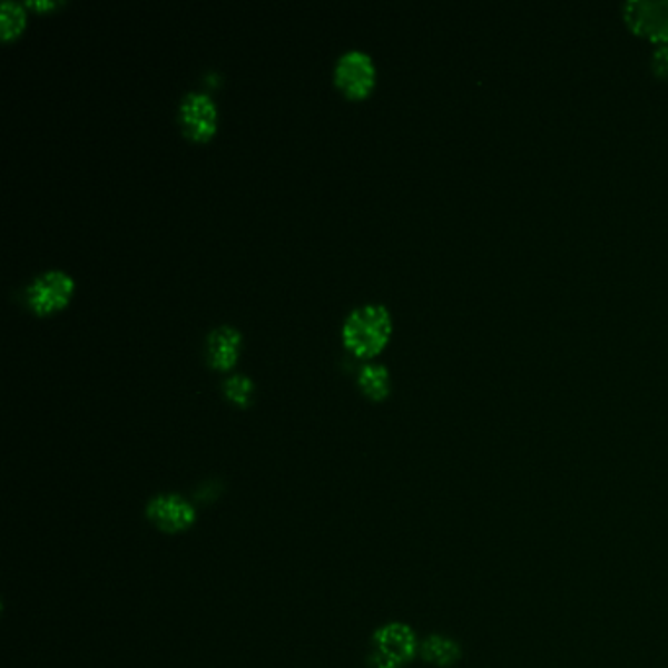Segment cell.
<instances>
[{
    "label": "cell",
    "instance_id": "cell-1",
    "mask_svg": "<svg viewBox=\"0 0 668 668\" xmlns=\"http://www.w3.org/2000/svg\"><path fill=\"white\" fill-rule=\"evenodd\" d=\"M392 334L391 312L383 304H363L347 314L342 337L345 347L361 358L375 357Z\"/></svg>",
    "mask_w": 668,
    "mask_h": 668
},
{
    "label": "cell",
    "instance_id": "cell-2",
    "mask_svg": "<svg viewBox=\"0 0 668 668\" xmlns=\"http://www.w3.org/2000/svg\"><path fill=\"white\" fill-rule=\"evenodd\" d=\"M375 651L371 655V667L373 668H404L407 662L416 659L420 655V645L416 631L407 623L392 621L381 629H376L373 636Z\"/></svg>",
    "mask_w": 668,
    "mask_h": 668
},
{
    "label": "cell",
    "instance_id": "cell-3",
    "mask_svg": "<svg viewBox=\"0 0 668 668\" xmlns=\"http://www.w3.org/2000/svg\"><path fill=\"white\" fill-rule=\"evenodd\" d=\"M334 75L337 87L353 98L367 97L375 87V63L363 49L351 48L343 51L335 61Z\"/></svg>",
    "mask_w": 668,
    "mask_h": 668
},
{
    "label": "cell",
    "instance_id": "cell-4",
    "mask_svg": "<svg viewBox=\"0 0 668 668\" xmlns=\"http://www.w3.org/2000/svg\"><path fill=\"white\" fill-rule=\"evenodd\" d=\"M73 293V281L63 271H43L26 288V301L36 314H51L66 306Z\"/></svg>",
    "mask_w": 668,
    "mask_h": 668
},
{
    "label": "cell",
    "instance_id": "cell-5",
    "mask_svg": "<svg viewBox=\"0 0 668 668\" xmlns=\"http://www.w3.org/2000/svg\"><path fill=\"white\" fill-rule=\"evenodd\" d=\"M623 17L631 30L645 38L668 41V0H628Z\"/></svg>",
    "mask_w": 668,
    "mask_h": 668
},
{
    "label": "cell",
    "instance_id": "cell-6",
    "mask_svg": "<svg viewBox=\"0 0 668 668\" xmlns=\"http://www.w3.org/2000/svg\"><path fill=\"white\" fill-rule=\"evenodd\" d=\"M179 120L188 138L206 141L216 130V102L206 92L190 90L180 100Z\"/></svg>",
    "mask_w": 668,
    "mask_h": 668
},
{
    "label": "cell",
    "instance_id": "cell-7",
    "mask_svg": "<svg viewBox=\"0 0 668 668\" xmlns=\"http://www.w3.org/2000/svg\"><path fill=\"white\" fill-rule=\"evenodd\" d=\"M147 520L167 533H180L195 525V505L179 494H161L147 504Z\"/></svg>",
    "mask_w": 668,
    "mask_h": 668
},
{
    "label": "cell",
    "instance_id": "cell-8",
    "mask_svg": "<svg viewBox=\"0 0 668 668\" xmlns=\"http://www.w3.org/2000/svg\"><path fill=\"white\" fill-rule=\"evenodd\" d=\"M239 345H242V334L234 326L214 327L206 337V357L213 367L226 371L236 363L239 355Z\"/></svg>",
    "mask_w": 668,
    "mask_h": 668
},
{
    "label": "cell",
    "instance_id": "cell-9",
    "mask_svg": "<svg viewBox=\"0 0 668 668\" xmlns=\"http://www.w3.org/2000/svg\"><path fill=\"white\" fill-rule=\"evenodd\" d=\"M461 655H463L461 645L456 644L455 639L440 636V633L425 637L422 645H420V657L433 667H455L456 662L461 660Z\"/></svg>",
    "mask_w": 668,
    "mask_h": 668
},
{
    "label": "cell",
    "instance_id": "cell-10",
    "mask_svg": "<svg viewBox=\"0 0 668 668\" xmlns=\"http://www.w3.org/2000/svg\"><path fill=\"white\" fill-rule=\"evenodd\" d=\"M357 383L369 399L384 400L391 392V373L381 363H365L358 371Z\"/></svg>",
    "mask_w": 668,
    "mask_h": 668
},
{
    "label": "cell",
    "instance_id": "cell-11",
    "mask_svg": "<svg viewBox=\"0 0 668 668\" xmlns=\"http://www.w3.org/2000/svg\"><path fill=\"white\" fill-rule=\"evenodd\" d=\"M24 7L17 0H4L0 4V38L10 40L24 28Z\"/></svg>",
    "mask_w": 668,
    "mask_h": 668
},
{
    "label": "cell",
    "instance_id": "cell-12",
    "mask_svg": "<svg viewBox=\"0 0 668 668\" xmlns=\"http://www.w3.org/2000/svg\"><path fill=\"white\" fill-rule=\"evenodd\" d=\"M224 394L237 406H247L253 394L252 379L245 375H232L224 381Z\"/></svg>",
    "mask_w": 668,
    "mask_h": 668
},
{
    "label": "cell",
    "instance_id": "cell-13",
    "mask_svg": "<svg viewBox=\"0 0 668 668\" xmlns=\"http://www.w3.org/2000/svg\"><path fill=\"white\" fill-rule=\"evenodd\" d=\"M651 66L657 73L668 77V41H660L657 48L652 49Z\"/></svg>",
    "mask_w": 668,
    "mask_h": 668
},
{
    "label": "cell",
    "instance_id": "cell-14",
    "mask_svg": "<svg viewBox=\"0 0 668 668\" xmlns=\"http://www.w3.org/2000/svg\"><path fill=\"white\" fill-rule=\"evenodd\" d=\"M58 2L56 0H28V7H33L38 10L53 9Z\"/></svg>",
    "mask_w": 668,
    "mask_h": 668
}]
</instances>
